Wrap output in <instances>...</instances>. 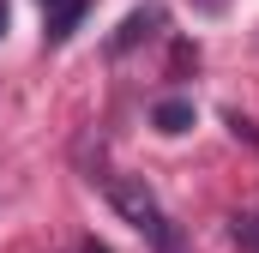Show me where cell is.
I'll list each match as a JSON object with an SVG mask.
<instances>
[{"instance_id": "cell-1", "label": "cell", "mask_w": 259, "mask_h": 253, "mask_svg": "<svg viewBox=\"0 0 259 253\" xmlns=\"http://www.w3.org/2000/svg\"><path fill=\"white\" fill-rule=\"evenodd\" d=\"M103 193L157 253H175V229H169V217H163V205H157V193H151L145 175H103Z\"/></svg>"}, {"instance_id": "cell-2", "label": "cell", "mask_w": 259, "mask_h": 253, "mask_svg": "<svg viewBox=\"0 0 259 253\" xmlns=\"http://www.w3.org/2000/svg\"><path fill=\"white\" fill-rule=\"evenodd\" d=\"M163 24H169V12L151 0V6H133L127 18L115 24V36H109V61H121V55H133L139 43H151V36H163Z\"/></svg>"}, {"instance_id": "cell-3", "label": "cell", "mask_w": 259, "mask_h": 253, "mask_svg": "<svg viewBox=\"0 0 259 253\" xmlns=\"http://www.w3.org/2000/svg\"><path fill=\"white\" fill-rule=\"evenodd\" d=\"M151 126H157V133H169V139H175V133H187V126H193V103H187V97H163V103L151 109Z\"/></svg>"}, {"instance_id": "cell-4", "label": "cell", "mask_w": 259, "mask_h": 253, "mask_svg": "<svg viewBox=\"0 0 259 253\" xmlns=\"http://www.w3.org/2000/svg\"><path fill=\"white\" fill-rule=\"evenodd\" d=\"M42 6H49V43H66V36H72V24L84 18V6H91V0H42Z\"/></svg>"}, {"instance_id": "cell-5", "label": "cell", "mask_w": 259, "mask_h": 253, "mask_svg": "<svg viewBox=\"0 0 259 253\" xmlns=\"http://www.w3.org/2000/svg\"><path fill=\"white\" fill-rule=\"evenodd\" d=\"M235 241H247V247H259V217H235Z\"/></svg>"}, {"instance_id": "cell-6", "label": "cell", "mask_w": 259, "mask_h": 253, "mask_svg": "<svg viewBox=\"0 0 259 253\" xmlns=\"http://www.w3.org/2000/svg\"><path fill=\"white\" fill-rule=\"evenodd\" d=\"M199 12H223V6H229V0H193Z\"/></svg>"}, {"instance_id": "cell-7", "label": "cell", "mask_w": 259, "mask_h": 253, "mask_svg": "<svg viewBox=\"0 0 259 253\" xmlns=\"http://www.w3.org/2000/svg\"><path fill=\"white\" fill-rule=\"evenodd\" d=\"M6 18H12V6H6V0H0V36H6Z\"/></svg>"}]
</instances>
